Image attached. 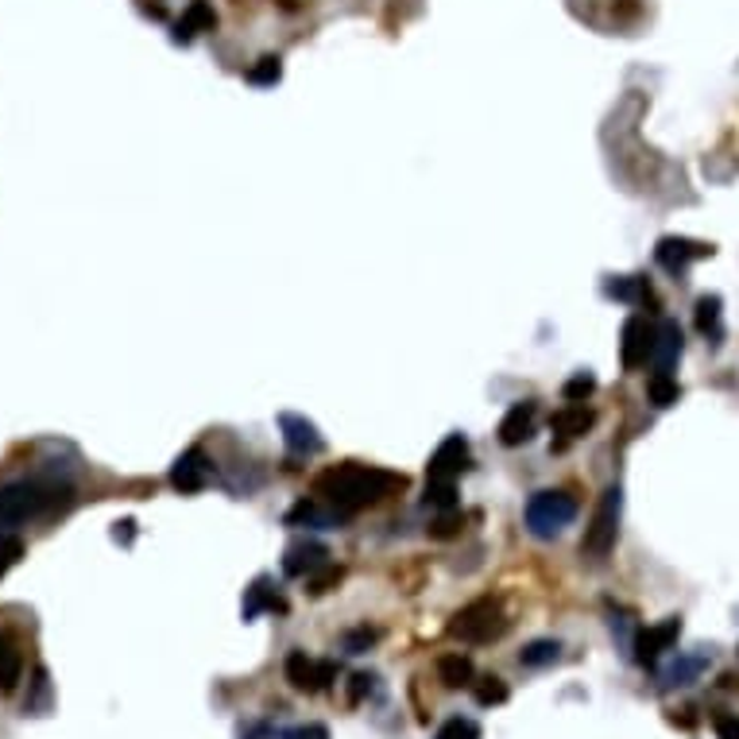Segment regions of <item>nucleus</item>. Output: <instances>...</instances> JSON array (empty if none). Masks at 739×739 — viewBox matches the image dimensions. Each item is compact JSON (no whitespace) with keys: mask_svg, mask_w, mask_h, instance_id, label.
I'll return each instance as SVG.
<instances>
[{"mask_svg":"<svg viewBox=\"0 0 739 739\" xmlns=\"http://www.w3.org/2000/svg\"><path fill=\"white\" fill-rule=\"evenodd\" d=\"M403 484H407L403 473H392V469H380V465H361V461H345V465H333L329 473L318 476V495L329 508H337L341 515L353 519L356 511L387 500V495L400 492Z\"/></svg>","mask_w":739,"mask_h":739,"instance_id":"1","label":"nucleus"},{"mask_svg":"<svg viewBox=\"0 0 739 739\" xmlns=\"http://www.w3.org/2000/svg\"><path fill=\"white\" fill-rule=\"evenodd\" d=\"M70 503V489L51 481H16L0 489V534H12L16 526L31 523L39 515H51Z\"/></svg>","mask_w":739,"mask_h":739,"instance_id":"2","label":"nucleus"},{"mask_svg":"<svg viewBox=\"0 0 739 739\" xmlns=\"http://www.w3.org/2000/svg\"><path fill=\"white\" fill-rule=\"evenodd\" d=\"M526 531L534 539H558L577 519V500L570 492H534L526 500Z\"/></svg>","mask_w":739,"mask_h":739,"instance_id":"3","label":"nucleus"},{"mask_svg":"<svg viewBox=\"0 0 739 739\" xmlns=\"http://www.w3.org/2000/svg\"><path fill=\"white\" fill-rule=\"evenodd\" d=\"M503 631H508V615H503L500 600H473L450 623V635L461 643H492Z\"/></svg>","mask_w":739,"mask_h":739,"instance_id":"4","label":"nucleus"},{"mask_svg":"<svg viewBox=\"0 0 739 739\" xmlns=\"http://www.w3.org/2000/svg\"><path fill=\"white\" fill-rule=\"evenodd\" d=\"M620 515H623V492L620 489H608L604 495H600L597 511H592L589 531H584V542H581L584 554H589V558L612 554L615 534H620Z\"/></svg>","mask_w":739,"mask_h":739,"instance_id":"5","label":"nucleus"},{"mask_svg":"<svg viewBox=\"0 0 739 739\" xmlns=\"http://www.w3.org/2000/svg\"><path fill=\"white\" fill-rule=\"evenodd\" d=\"M473 457H469V442L461 434H450L442 445L434 450L426 465V484H457L461 473H469Z\"/></svg>","mask_w":739,"mask_h":739,"instance_id":"6","label":"nucleus"},{"mask_svg":"<svg viewBox=\"0 0 739 739\" xmlns=\"http://www.w3.org/2000/svg\"><path fill=\"white\" fill-rule=\"evenodd\" d=\"M654 333L658 326L643 318V314H635V318L623 322V333H620V361L628 372L643 368L647 361L654 356Z\"/></svg>","mask_w":739,"mask_h":739,"instance_id":"7","label":"nucleus"},{"mask_svg":"<svg viewBox=\"0 0 739 739\" xmlns=\"http://www.w3.org/2000/svg\"><path fill=\"white\" fill-rule=\"evenodd\" d=\"M209 481H214V461H209L201 450H186L183 457L175 461V469H170V489L183 492V495L201 492Z\"/></svg>","mask_w":739,"mask_h":739,"instance_id":"8","label":"nucleus"},{"mask_svg":"<svg viewBox=\"0 0 739 739\" xmlns=\"http://www.w3.org/2000/svg\"><path fill=\"white\" fill-rule=\"evenodd\" d=\"M333 678H337V666L333 662L306 658L303 651H295L287 658V681L298 689V693H318V689H326Z\"/></svg>","mask_w":739,"mask_h":739,"instance_id":"9","label":"nucleus"},{"mask_svg":"<svg viewBox=\"0 0 739 739\" xmlns=\"http://www.w3.org/2000/svg\"><path fill=\"white\" fill-rule=\"evenodd\" d=\"M279 430H283V442H287V450L295 453V457H318L322 450H326V437L318 434V426H314L311 418H303V414H279Z\"/></svg>","mask_w":739,"mask_h":739,"instance_id":"10","label":"nucleus"},{"mask_svg":"<svg viewBox=\"0 0 739 739\" xmlns=\"http://www.w3.org/2000/svg\"><path fill=\"white\" fill-rule=\"evenodd\" d=\"M709 256H712V245H701V240H689V237H662L658 240V248H654V259L670 275H681L689 264L709 259Z\"/></svg>","mask_w":739,"mask_h":739,"instance_id":"11","label":"nucleus"},{"mask_svg":"<svg viewBox=\"0 0 739 739\" xmlns=\"http://www.w3.org/2000/svg\"><path fill=\"white\" fill-rule=\"evenodd\" d=\"M534 430H539V403L523 400V403H515V407L503 414V422H500V442L508 445V450H515V445L531 442Z\"/></svg>","mask_w":739,"mask_h":739,"instance_id":"12","label":"nucleus"},{"mask_svg":"<svg viewBox=\"0 0 739 739\" xmlns=\"http://www.w3.org/2000/svg\"><path fill=\"white\" fill-rule=\"evenodd\" d=\"M681 639V620L678 615H666L662 623H654V628H647V631H639V639H635V658L643 666H651L658 654H666L670 651L673 643Z\"/></svg>","mask_w":739,"mask_h":739,"instance_id":"13","label":"nucleus"},{"mask_svg":"<svg viewBox=\"0 0 739 739\" xmlns=\"http://www.w3.org/2000/svg\"><path fill=\"white\" fill-rule=\"evenodd\" d=\"M329 565V550L322 546V542L306 539V542H295V546H287V554H283V573L287 577H314L318 570H326Z\"/></svg>","mask_w":739,"mask_h":739,"instance_id":"14","label":"nucleus"},{"mask_svg":"<svg viewBox=\"0 0 739 739\" xmlns=\"http://www.w3.org/2000/svg\"><path fill=\"white\" fill-rule=\"evenodd\" d=\"M348 515H341L337 508H329L326 500H303V503H295V508L287 511V523L290 526H318V531H333V526H341L345 523Z\"/></svg>","mask_w":739,"mask_h":739,"instance_id":"15","label":"nucleus"},{"mask_svg":"<svg viewBox=\"0 0 739 739\" xmlns=\"http://www.w3.org/2000/svg\"><path fill=\"white\" fill-rule=\"evenodd\" d=\"M217 28V12L209 0H190L183 12V20L175 23V31H170V39L175 43H190V39H198L201 31H214Z\"/></svg>","mask_w":739,"mask_h":739,"instance_id":"16","label":"nucleus"},{"mask_svg":"<svg viewBox=\"0 0 739 739\" xmlns=\"http://www.w3.org/2000/svg\"><path fill=\"white\" fill-rule=\"evenodd\" d=\"M681 356V326L678 322H662L654 333V376H673V364Z\"/></svg>","mask_w":739,"mask_h":739,"instance_id":"17","label":"nucleus"},{"mask_svg":"<svg viewBox=\"0 0 739 739\" xmlns=\"http://www.w3.org/2000/svg\"><path fill=\"white\" fill-rule=\"evenodd\" d=\"M264 612H287V600L275 592V584H272V577H256L252 581V589L245 592V620H256V615H264Z\"/></svg>","mask_w":739,"mask_h":739,"instance_id":"18","label":"nucleus"},{"mask_svg":"<svg viewBox=\"0 0 739 739\" xmlns=\"http://www.w3.org/2000/svg\"><path fill=\"white\" fill-rule=\"evenodd\" d=\"M592 422H597V414L584 407V403H565L562 411H554V418H550V430H554L562 442H573V437H581L584 430H592Z\"/></svg>","mask_w":739,"mask_h":739,"instance_id":"19","label":"nucleus"},{"mask_svg":"<svg viewBox=\"0 0 739 739\" xmlns=\"http://www.w3.org/2000/svg\"><path fill=\"white\" fill-rule=\"evenodd\" d=\"M473 662H469L465 654H442L437 658V681H442L445 689H465L473 686Z\"/></svg>","mask_w":739,"mask_h":739,"instance_id":"20","label":"nucleus"},{"mask_svg":"<svg viewBox=\"0 0 739 739\" xmlns=\"http://www.w3.org/2000/svg\"><path fill=\"white\" fill-rule=\"evenodd\" d=\"M604 295L608 298H620V303H628V306H639V303H647V298H651V287H647L643 275H620V279L604 283Z\"/></svg>","mask_w":739,"mask_h":739,"instance_id":"21","label":"nucleus"},{"mask_svg":"<svg viewBox=\"0 0 739 739\" xmlns=\"http://www.w3.org/2000/svg\"><path fill=\"white\" fill-rule=\"evenodd\" d=\"M704 666H709V654H686L662 673V681L666 686H693V681L704 673Z\"/></svg>","mask_w":739,"mask_h":739,"instance_id":"22","label":"nucleus"},{"mask_svg":"<svg viewBox=\"0 0 739 739\" xmlns=\"http://www.w3.org/2000/svg\"><path fill=\"white\" fill-rule=\"evenodd\" d=\"M558 658H562V643H558V639H534V643L523 647L519 662L531 666V670H539V666H554Z\"/></svg>","mask_w":739,"mask_h":739,"instance_id":"23","label":"nucleus"},{"mask_svg":"<svg viewBox=\"0 0 739 739\" xmlns=\"http://www.w3.org/2000/svg\"><path fill=\"white\" fill-rule=\"evenodd\" d=\"M23 673V658L16 651V643H8V639H0V689H16V681H20Z\"/></svg>","mask_w":739,"mask_h":739,"instance_id":"24","label":"nucleus"},{"mask_svg":"<svg viewBox=\"0 0 739 739\" xmlns=\"http://www.w3.org/2000/svg\"><path fill=\"white\" fill-rule=\"evenodd\" d=\"M697 329H701L709 341L720 337V295L697 298Z\"/></svg>","mask_w":739,"mask_h":739,"instance_id":"25","label":"nucleus"},{"mask_svg":"<svg viewBox=\"0 0 739 739\" xmlns=\"http://www.w3.org/2000/svg\"><path fill=\"white\" fill-rule=\"evenodd\" d=\"M283 78V59L279 55H264L256 67L248 70V82L252 86H275Z\"/></svg>","mask_w":739,"mask_h":739,"instance_id":"26","label":"nucleus"},{"mask_svg":"<svg viewBox=\"0 0 739 739\" xmlns=\"http://www.w3.org/2000/svg\"><path fill=\"white\" fill-rule=\"evenodd\" d=\"M503 701H508V686H503V678L489 673V678L476 681V704L492 709V704H503Z\"/></svg>","mask_w":739,"mask_h":739,"instance_id":"27","label":"nucleus"},{"mask_svg":"<svg viewBox=\"0 0 739 739\" xmlns=\"http://www.w3.org/2000/svg\"><path fill=\"white\" fill-rule=\"evenodd\" d=\"M647 395H651L654 407H670V403H678L681 387L673 376H651V387H647Z\"/></svg>","mask_w":739,"mask_h":739,"instance_id":"28","label":"nucleus"},{"mask_svg":"<svg viewBox=\"0 0 739 739\" xmlns=\"http://www.w3.org/2000/svg\"><path fill=\"white\" fill-rule=\"evenodd\" d=\"M461 526H465V515L453 508V511H442L426 531H430V539H453V534H461Z\"/></svg>","mask_w":739,"mask_h":739,"instance_id":"29","label":"nucleus"},{"mask_svg":"<svg viewBox=\"0 0 739 739\" xmlns=\"http://www.w3.org/2000/svg\"><path fill=\"white\" fill-rule=\"evenodd\" d=\"M434 739H481V728H476L473 720H465V717H453V720H445V725L437 728Z\"/></svg>","mask_w":739,"mask_h":739,"instance_id":"30","label":"nucleus"},{"mask_svg":"<svg viewBox=\"0 0 739 739\" xmlns=\"http://www.w3.org/2000/svg\"><path fill=\"white\" fill-rule=\"evenodd\" d=\"M20 558H23V542L16 534H0V577L12 570Z\"/></svg>","mask_w":739,"mask_h":739,"instance_id":"31","label":"nucleus"},{"mask_svg":"<svg viewBox=\"0 0 739 739\" xmlns=\"http://www.w3.org/2000/svg\"><path fill=\"white\" fill-rule=\"evenodd\" d=\"M341 577H345V573H341V565H326V570H318L314 577H306V584H311L314 597H322V592H329L333 584L341 581Z\"/></svg>","mask_w":739,"mask_h":739,"instance_id":"32","label":"nucleus"},{"mask_svg":"<svg viewBox=\"0 0 739 739\" xmlns=\"http://www.w3.org/2000/svg\"><path fill=\"white\" fill-rule=\"evenodd\" d=\"M592 392H597V380L584 376V372H581V376H573L570 384H565V400H570V403H584Z\"/></svg>","mask_w":739,"mask_h":739,"instance_id":"33","label":"nucleus"},{"mask_svg":"<svg viewBox=\"0 0 739 739\" xmlns=\"http://www.w3.org/2000/svg\"><path fill=\"white\" fill-rule=\"evenodd\" d=\"M283 739H329V732L322 725H303V728H290Z\"/></svg>","mask_w":739,"mask_h":739,"instance_id":"34","label":"nucleus"},{"mask_svg":"<svg viewBox=\"0 0 739 739\" xmlns=\"http://www.w3.org/2000/svg\"><path fill=\"white\" fill-rule=\"evenodd\" d=\"M372 681L376 678H368V673H356L353 678V689H348V701H364V693H372Z\"/></svg>","mask_w":739,"mask_h":739,"instance_id":"35","label":"nucleus"},{"mask_svg":"<svg viewBox=\"0 0 739 739\" xmlns=\"http://www.w3.org/2000/svg\"><path fill=\"white\" fill-rule=\"evenodd\" d=\"M372 643H376V631H356V635H348V654H361Z\"/></svg>","mask_w":739,"mask_h":739,"instance_id":"36","label":"nucleus"},{"mask_svg":"<svg viewBox=\"0 0 739 739\" xmlns=\"http://www.w3.org/2000/svg\"><path fill=\"white\" fill-rule=\"evenodd\" d=\"M717 736L720 739H739V717H717Z\"/></svg>","mask_w":739,"mask_h":739,"instance_id":"37","label":"nucleus"},{"mask_svg":"<svg viewBox=\"0 0 739 739\" xmlns=\"http://www.w3.org/2000/svg\"><path fill=\"white\" fill-rule=\"evenodd\" d=\"M245 739H275V736H272V728H267V725H256Z\"/></svg>","mask_w":739,"mask_h":739,"instance_id":"38","label":"nucleus"}]
</instances>
